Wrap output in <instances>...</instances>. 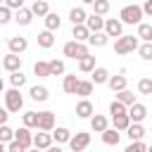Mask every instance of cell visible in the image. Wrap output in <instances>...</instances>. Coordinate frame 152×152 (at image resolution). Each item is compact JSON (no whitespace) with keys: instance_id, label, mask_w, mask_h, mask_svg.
<instances>
[{"instance_id":"51","label":"cell","mask_w":152,"mask_h":152,"mask_svg":"<svg viewBox=\"0 0 152 152\" xmlns=\"http://www.w3.org/2000/svg\"><path fill=\"white\" fill-rule=\"evenodd\" d=\"M0 152H7V145L5 142H0Z\"/></svg>"},{"instance_id":"26","label":"cell","mask_w":152,"mask_h":152,"mask_svg":"<svg viewBox=\"0 0 152 152\" xmlns=\"http://www.w3.org/2000/svg\"><path fill=\"white\" fill-rule=\"evenodd\" d=\"M43 21H45V31H50V33H52V31H57V28L62 26V19H59V14H55V12H50V14H48Z\"/></svg>"},{"instance_id":"45","label":"cell","mask_w":152,"mask_h":152,"mask_svg":"<svg viewBox=\"0 0 152 152\" xmlns=\"http://www.w3.org/2000/svg\"><path fill=\"white\" fill-rule=\"evenodd\" d=\"M124 152H147V145H145L142 140H140V142H131Z\"/></svg>"},{"instance_id":"41","label":"cell","mask_w":152,"mask_h":152,"mask_svg":"<svg viewBox=\"0 0 152 152\" xmlns=\"http://www.w3.org/2000/svg\"><path fill=\"white\" fill-rule=\"evenodd\" d=\"M14 140V131L5 124V126H0V142H5V145H10Z\"/></svg>"},{"instance_id":"37","label":"cell","mask_w":152,"mask_h":152,"mask_svg":"<svg viewBox=\"0 0 152 152\" xmlns=\"http://www.w3.org/2000/svg\"><path fill=\"white\" fill-rule=\"evenodd\" d=\"M93 93V81H78V88H76V95H81L83 100H88V95Z\"/></svg>"},{"instance_id":"53","label":"cell","mask_w":152,"mask_h":152,"mask_svg":"<svg viewBox=\"0 0 152 152\" xmlns=\"http://www.w3.org/2000/svg\"><path fill=\"white\" fill-rule=\"evenodd\" d=\"M147 152H152V145H150V147H147Z\"/></svg>"},{"instance_id":"23","label":"cell","mask_w":152,"mask_h":152,"mask_svg":"<svg viewBox=\"0 0 152 152\" xmlns=\"http://www.w3.org/2000/svg\"><path fill=\"white\" fill-rule=\"evenodd\" d=\"M28 95H31V100H36V102H45V100L50 97V90H48L45 86H33V88L28 90Z\"/></svg>"},{"instance_id":"52","label":"cell","mask_w":152,"mask_h":152,"mask_svg":"<svg viewBox=\"0 0 152 152\" xmlns=\"http://www.w3.org/2000/svg\"><path fill=\"white\" fill-rule=\"evenodd\" d=\"M28 152H40V150H36V147H33V150H28Z\"/></svg>"},{"instance_id":"30","label":"cell","mask_w":152,"mask_h":152,"mask_svg":"<svg viewBox=\"0 0 152 152\" xmlns=\"http://www.w3.org/2000/svg\"><path fill=\"white\" fill-rule=\"evenodd\" d=\"M107 40H109V36H107L104 31H100V33H90V38H88V43H90L93 48H104Z\"/></svg>"},{"instance_id":"24","label":"cell","mask_w":152,"mask_h":152,"mask_svg":"<svg viewBox=\"0 0 152 152\" xmlns=\"http://www.w3.org/2000/svg\"><path fill=\"white\" fill-rule=\"evenodd\" d=\"M52 140L59 145V142H69L71 140V131L66 128V126H57L55 131H52Z\"/></svg>"},{"instance_id":"9","label":"cell","mask_w":152,"mask_h":152,"mask_svg":"<svg viewBox=\"0 0 152 152\" xmlns=\"http://www.w3.org/2000/svg\"><path fill=\"white\" fill-rule=\"evenodd\" d=\"M14 140H17L19 145H24L26 150H31V147H33V133H31V128H26V126L17 128V131H14Z\"/></svg>"},{"instance_id":"39","label":"cell","mask_w":152,"mask_h":152,"mask_svg":"<svg viewBox=\"0 0 152 152\" xmlns=\"http://www.w3.org/2000/svg\"><path fill=\"white\" fill-rule=\"evenodd\" d=\"M114 121V128L121 133V131H128V126H131V119H128V114H124V116H114L112 119Z\"/></svg>"},{"instance_id":"31","label":"cell","mask_w":152,"mask_h":152,"mask_svg":"<svg viewBox=\"0 0 152 152\" xmlns=\"http://www.w3.org/2000/svg\"><path fill=\"white\" fill-rule=\"evenodd\" d=\"M38 45L45 48V50H50V48L55 45V36H52L50 31H40V33H38Z\"/></svg>"},{"instance_id":"48","label":"cell","mask_w":152,"mask_h":152,"mask_svg":"<svg viewBox=\"0 0 152 152\" xmlns=\"http://www.w3.org/2000/svg\"><path fill=\"white\" fill-rule=\"evenodd\" d=\"M7 116H10V114H7V109H5V107H0V126H5V124H7Z\"/></svg>"},{"instance_id":"5","label":"cell","mask_w":152,"mask_h":152,"mask_svg":"<svg viewBox=\"0 0 152 152\" xmlns=\"http://www.w3.org/2000/svg\"><path fill=\"white\" fill-rule=\"evenodd\" d=\"M88 145H90V133H86V131H78V133L71 135V140H69L71 152H83Z\"/></svg>"},{"instance_id":"2","label":"cell","mask_w":152,"mask_h":152,"mask_svg":"<svg viewBox=\"0 0 152 152\" xmlns=\"http://www.w3.org/2000/svg\"><path fill=\"white\" fill-rule=\"evenodd\" d=\"M140 19H142V7L140 5H126L119 12V21L121 24H140Z\"/></svg>"},{"instance_id":"40","label":"cell","mask_w":152,"mask_h":152,"mask_svg":"<svg viewBox=\"0 0 152 152\" xmlns=\"http://www.w3.org/2000/svg\"><path fill=\"white\" fill-rule=\"evenodd\" d=\"M138 93L140 95H152V78L150 76H145V78L138 81Z\"/></svg>"},{"instance_id":"38","label":"cell","mask_w":152,"mask_h":152,"mask_svg":"<svg viewBox=\"0 0 152 152\" xmlns=\"http://www.w3.org/2000/svg\"><path fill=\"white\" fill-rule=\"evenodd\" d=\"M107 12H109V2H107V0H93V14L102 17V14H107Z\"/></svg>"},{"instance_id":"47","label":"cell","mask_w":152,"mask_h":152,"mask_svg":"<svg viewBox=\"0 0 152 152\" xmlns=\"http://www.w3.org/2000/svg\"><path fill=\"white\" fill-rule=\"evenodd\" d=\"M142 14H150V17H152V0H145V5H142Z\"/></svg>"},{"instance_id":"28","label":"cell","mask_w":152,"mask_h":152,"mask_svg":"<svg viewBox=\"0 0 152 152\" xmlns=\"http://www.w3.org/2000/svg\"><path fill=\"white\" fill-rule=\"evenodd\" d=\"M119 140H121V133H119L116 128H107V131L102 133V142H104V145H119Z\"/></svg>"},{"instance_id":"33","label":"cell","mask_w":152,"mask_h":152,"mask_svg":"<svg viewBox=\"0 0 152 152\" xmlns=\"http://www.w3.org/2000/svg\"><path fill=\"white\" fill-rule=\"evenodd\" d=\"M33 74H36L38 78H48V76H50V64L43 62V59H38V62L33 64Z\"/></svg>"},{"instance_id":"14","label":"cell","mask_w":152,"mask_h":152,"mask_svg":"<svg viewBox=\"0 0 152 152\" xmlns=\"http://www.w3.org/2000/svg\"><path fill=\"white\" fill-rule=\"evenodd\" d=\"M107 128H109V119H107L104 114H93V119H90V131L104 133Z\"/></svg>"},{"instance_id":"7","label":"cell","mask_w":152,"mask_h":152,"mask_svg":"<svg viewBox=\"0 0 152 152\" xmlns=\"http://www.w3.org/2000/svg\"><path fill=\"white\" fill-rule=\"evenodd\" d=\"M145 116H147V107H145L142 102H135L133 107H128V119H131V124H142Z\"/></svg>"},{"instance_id":"49","label":"cell","mask_w":152,"mask_h":152,"mask_svg":"<svg viewBox=\"0 0 152 152\" xmlns=\"http://www.w3.org/2000/svg\"><path fill=\"white\" fill-rule=\"evenodd\" d=\"M48 152H62V147H59V145H52V147H50Z\"/></svg>"},{"instance_id":"34","label":"cell","mask_w":152,"mask_h":152,"mask_svg":"<svg viewBox=\"0 0 152 152\" xmlns=\"http://www.w3.org/2000/svg\"><path fill=\"white\" fill-rule=\"evenodd\" d=\"M109 114H112V119H114V116H124V114H128V107L121 104L119 100H112V102H109Z\"/></svg>"},{"instance_id":"35","label":"cell","mask_w":152,"mask_h":152,"mask_svg":"<svg viewBox=\"0 0 152 152\" xmlns=\"http://www.w3.org/2000/svg\"><path fill=\"white\" fill-rule=\"evenodd\" d=\"M116 100L121 102V104H126V107H133L135 104V95L126 88V90H121V93H116Z\"/></svg>"},{"instance_id":"43","label":"cell","mask_w":152,"mask_h":152,"mask_svg":"<svg viewBox=\"0 0 152 152\" xmlns=\"http://www.w3.org/2000/svg\"><path fill=\"white\" fill-rule=\"evenodd\" d=\"M138 55L145 59V62H152V43H142L138 48Z\"/></svg>"},{"instance_id":"22","label":"cell","mask_w":152,"mask_h":152,"mask_svg":"<svg viewBox=\"0 0 152 152\" xmlns=\"http://www.w3.org/2000/svg\"><path fill=\"white\" fill-rule=\"evenodd\" d=\"M93 86H102V83H109V71L104 69V66H95V71H93Z\"/></svg>"},{"instance_id":"19","label":"cell","mask_w":152,"mask_h":152,"mask_svg":"<svg viewBox=\"0 0 152 152\" xmlns=\"http://www.w3.org/2000/svg\"><path fill=\"white\" fill-rule=\"evenodd\" d=\"M142 135H145L142 124H131V126H128V131H126V138H128L131 142H140V140H142Z\"/></svg>"},{"instance_id":"25","label":"cell","mask_w":152,"mask_h":152,"mask_svg":"<svg viewBox=\"0 0 152 152\" xmlns=\"http://www.w3.org/2000/svg\"><path fill=\"white\" fill-rule=\"evenodd\" d=\"M31 14H33V17H48V14H50V5H48L45 0H36V2L31 5Z\"/></svg>"},{"instance_id":"15","label":"cell","mask_w":152,"mask_h":152,"mask_svg":"<svg viewBox=\"0 0 152 152\" xmlns=\"http://www.w3.org/2000/svg\"><path fill=\"white\" fill-rule=\"evenodd\" d=\"M78 76L76 74H66L64 76V81H62V90L66 93V95H76V88H78Z\"/></svg>"},{"instance_id":"29","label":"cell","mask_w":152,"mask_h":152,"mask_svg":"<svg viewBox=\"0 0 152 152\" xmlns=\"http://www.w3.org/2000/svg\"><path fill=\"white\" fill-rule=\"evenodd\" d=\"M138 38H140L142 43H152V24L140 21V24H138Z\"/></svg>"},{"instance_id":"20","label":"cell","mask_w":152,"mask_h":152,"mask_svg":"<svg viewBox=\"0 0 152 152\" xmlns=\"http://www.w3.org/2000/svg\"><path fill=\"white\" fill-rule=\"evenodd\" d=\"M90 38V31H88V26L86 24H81V26H74L71 28V40H76V43H86Z\"/></svg>"},{"instance_id":"1","label":"cell","mask_w":152,"mask_h":152,"mask_svg":"<svg viewBox=\"0 0 152 152\" xmlns=\"http://www.w3.org/2000/svg\"><path fill=\"white\" fill-rule=\"evenodd\" d=\"M140 48L138 43V36H121L114 40V52L116 55H128V52H135Z\"/></svg>"},{"instance_id":"46","label":"cell","mask_w":152,"mask_h":152,"mask_svg":"<svg viewBox=\"0 0 152 152\" xmlns=\"http://www.w3.org/2000/svg\"><path fill=\"white\" fill-rule=\"evenodd\" d=\"M7 152H28V150H26L24 145H19L17 140H12V142L7 145Z\"/></svg>"},{"instance_id":"36","label":"cell","mask_w":152,"mask_h":152,"mask_svg":"<svg viewBox=\"0 0 152 152\" xmlns=\"http://www.w3.org/2000/svg\"><path fill=\"white\" fill-rule=\"evenodd\" d=\"M21 121H24L26 128H38V112H24Z\"/></svg>"},{"instance_id":"10","label":"cell","mask_w":152,"mask_h":152,"mask_svg":"<svg viewBox=\"0 0 152 152\" xmlns=\"http://www.w3.org/2000/svg\"><path fill=\"white\" fill-rule=\"evenodd\" d=\"M104 33L109 38H121L124 36V24L119 19H104Z\"/></svg>"},{"instance_id":"12","label":"cell","mask_w":152,"mask_h":152,"mask_svg":"<svg viewBox=\"0 0 152 152\" xmlns=\"http://www.w3.org/2000/svg\"><path fill=\"white\" fill-rule=\"evenodd\" d=\"M21 57L19 55H12V52H7L5 57H2V66L10 71V74H14V71H21Z\"/></svg>"},{"instance_id":"4","label":"cell","mask_w":152,"mask_h":152,"mask_svg":"<svg viewBox=\"0 0 152 152\" xmlns=\"http://www.w3.org/2000/svg\"><path fill=\"white\" fill-rule=\"evenodd\" d=\"M21 107H24L21 93H19L17 88L5 90V109H7V112H21Z\"/></svg>"},{"instance_id":"11","label":"cell","mask_w":152,"mask_h":152,"mask_svg":"<svg viewBox=\"0 0 152 152\" xmlns=\"http://www.w3.org/2000/svg\"><path fill=\"white\" fill-rule=\"evenodd\" d=\"M33 147L36 150H50L52 147V133H45V131H38L36 135H33Z\"/></svg>"},{"instance_id":"17","label":"cell","mask_w":152,"mask_h":152,"mask_svg":"<svg viewBox=\"0 0 152 152\" xmlns=\"http://www.w3.org/2000/svg\"><path fill=\"white\" fill-rule=\"evenodd\" d=\"M86 26H88L90 33H100V31H104V19L97 17V14H90V17L86 19Z\"/></svg>"},{"instance_id":"8","label":"cell","mask_w":152,"mask_h":152,"mask_svg":"<svg viewBox=\"0 0 152 152\" xmlns=\"http://www.w3.org/2000/svg\"><path fill=\"white\" fill-rule=\"evenodd\" d=\"M38 131H45V133L55 131V114L52 112H38Z\"/></svg>"},{"instance_id":"27","label":"cell","mask_w":152,"mask_h":152,"mask_svg":"<svg viewBox=\"0 0 152 152\" xmlns=\"http://www.w3.org/2000/svg\"><path fill=\"white\" fill-rule=\"evenodd\" d=\"M78 71L93 74V71H95V57H93V55H86L83 59H78Z\"/></svg>"},{"instance_id":"13","label":"cell","mask_w":152,"mask_h":152,"mask_svg":"<svg viewBox=\"0 0 152 152\" xmlns=\"http://www.w3.org/2000/svg\"><path fill=\"white\" fill-rule=\"evenodd\" d=\"M93 114H95V107H93L90 100L76 102V116H78V119H93Z\"/></svg>"},{"instance_id":"16","label":"cell","mask_w":152,"mask_h":152,"mask_svg":"<svg viewBox=\"0 0 152 152\" xmlns=\"http://www.w3.org/2000/svg\"><path fill=\"white\" fill-rule=\"evenodd\" d=\"M69 19H71V24H74V26H81V24H86L88 14H86V10L78 5V7H71V10H69Z\"/></svg>"},{"instance_id":"32","label":"cell","mask_w":152,"mask_h":152,"mask_svg":"<svg viewBox=\"0 0 152 152\" xmlns=\"http://www.w3.org/2000/svg\"><path fill=\"white\" fill-rule=\"evenodd\" d=\"M50 76H66V69H64V62L62 59H50Z\"/></svg>"},{"instance_id":"3","label":"cell","mask_w":152,"mask_h":152,"mask_svg":"<svg viewBox=\"0 0 152 152\" xmlns=\"http://www.w3.org/2000/svg\"><path fill=\"white\" fill-rule=\"evenodd\" d=\"M62 52H64V57H69V59H83L86 55H90L88 52V45L86 43H76V40H69V43H64V48H62Z\"/></svg>"},{"instance_id":"42","label":"cell","mask_w":152,"mask_h":152,"mask_svg":"<svg viewBox=\"0 0 152 152\" xmlns=\"http://www.w3.org/2000/svg\"><path fill=\"white\" fill-rule=\"evenodd\" d=\"M10 83H12V88H21L24 83H26V76L21 74V71H14V74H10Z\"/></svg>"},{"instance_id":"54","label":"cell","mask_w":152,"mask_h":152,"mask_svg":"<svg viewBox=\"0 0 152 152\" xmlns=\"http://www.w3.org/2000/svg\"><path fill=\"white\" fill-rule=\"evenodd\" d=\"M0 64H2V57H0Z\"/></svg>"},{"instance_id":"44","label":"cell","mask_w":152,"mask_h":152,"mask_svg":"<svg viewBox=\"0 0 152 152\" xmlns=\"http://www.w3.org/2000/svg\"><path fill=\"white\" fill-rule=\"evenodd\" d=\"M12 19H14V14H12V10L2 5V7H0V26H5V24H10Z\"/></svg>"},{"instance_id":"6","label":"cell","mask_w":152,"mask_h":152,"mask_svg":"<svg viewBox=\"0 0 152 152\" xmlns=\"http://www.w3.org/2000/svg\"><path fill=\"white\" fill-rule=\"evenodd\" d=\"M7 48H10L12 55H21V52L28 50V40H26L24 36H12V38L7 40Z\"/></svg>"},{"instance_id":"50","label":"cell","mask_w":152,"mask_h":152,"mask_svg":"<svg viewBox=\"0 0 152 152\" xmlns=\"http://www.w3.org/2000/svg\"><path fill=\"white\" fill-rule=\"evenodd\" d=\"M0 95H5V81H2V76H0Z\"/></svg>"},{"instance_id":"21","label":"cell","mask_w":152,"mask_h":152,"mask_svg":"<svg viewBox=\"0 0 152 152\" xmlns=\"http://www.w3.org/2000/svg\"><path fill=\"white\" fill-rule=\"evenodd\" d=\"M31 19H33L31 7H21L19 12H14V21H17L19 26H28V24H31Z\"/></svg>"},{"instance_id":"18","label":"cell","mask_w":152,"mask_h":152,"mask_svg":"<svg viewBox=\"0 0 152 152\" xmlns=\"http://www.w3.org/2000/svg\"><path fill=\"white\" fill-rule=\"evenodd\" d=\"M126 83H128L126 76L124 74H116V76H109V83L107 86H109L112 93H121V90H126Z\"/></svg>"}]
</instances>
